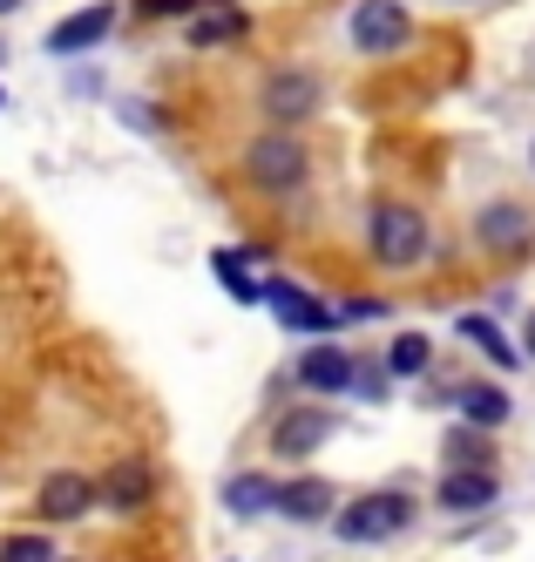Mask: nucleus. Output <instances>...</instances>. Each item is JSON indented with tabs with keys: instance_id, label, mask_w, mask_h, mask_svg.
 <instances>
[{
	"instance_id": "6ab92c4d",
	"label": "nucleus",
	"mask_w": 535,
	"mask_h": 562,
	"mask_svg": "<svg viewBox=\"0 0 535 562\" xmlns=\"http://www.w3.org/2000/svg\"><path fill=\"white\" fill-rule=\"evenodd\" d=\"M461 339H475V346H481L488 359H495L502 373H509V367H522V352L502 339V326H495V318H481V312H475V318H461Z\"/></svg>"
},
{
	"instance_id": "9d476101",
	"label": "nucleus",
	"mask_w": 535,
	"mask_h": 562,
	"mask_svg": "<svg viewBox=\"0 0 535 562\" xmlns=\"http://www.w3.org/2000/svg\"><path fill=\"white\" fill-rule=\"evenodd\" d=\"M265 109H271V123H305V115L319 109V82L305 68H278L265 82Z\"/></svg>"
},
{
	"instance_id": "5701e85b",
	"label": "nucleus",
	"mask_w": 535,
	"mask_h": 562,
	"mask_svg": "<svg viewBox=\"0 0 535 562\" xmlns=\"http://www.w3.org/2000/svg\"><path fill=\"white\" fill-rule=\"evenodd\" d=\"M143 21H163V14H197V0H136Z\"/></svg>"
},
{
	"instance_id": "2eb2a0df",
	"label": "nucleus",
	"mask_w": 535,
	"mask_h": 562,
	"mask_svg": "<svg viewBox=\"0 0 535 562\" xmlns=\"http://www.w3.org/2000/svg\"><path fill=\"white\" fill-rule=\"evenodd\" d=\"M495 495H502L495 468H455V474H441V508H488Z\"/></svg>"
},
{
	"instance_id": "393cba45",
	"label": "nucleus",
	"mask_w": 535,
	"mask_h": 562,
	"mask_svg": "<svg viewBox=\"0 0 535 562\" xmlns=\"http://www.w3.org/2000/svg\"><path fill=\"white\" fill-rule=\"evenodd\" d=\"M346 318H380V299H346Z\"/></svg>"
},
{
	"instance_id": "1a4fd4ad",
	"label": "nucleus",
	"mask_w": 535,
	"mask_h": 562,
	"mask_svg": "<svg viewBox=\"0 0 535 562\" xmlns=\"http://www.w3.org/2000/svg\"><path fill=\"white\" fill-rule=\"evenodd\" d=\"M89 508H96V481L89 474L62 468V474L41 481V521H81Z\"/></svg>"
},
{
	"instance_id": "aec40b11",
	"label": "nucleus",
	"mask_w": 535,
	"mask_h": 562,
	"mask_svg": "<svg viewBox=\"0 0 535 562\" xmlns=\"http://www.w3.org/2000/svg\"><path fill=\"white\" fill-rule=\"evenodd\" d=\"M427 359H434V346H427L421 333H400V339L387 346V367H393V380H421V373H427Z\"/></svg>"
},
{
	"instance_id": "f8f14e48",
	"label": "nucleus",
	"mask_w": 535,
	"mask_h": 562,
	"mask_svg": "<svg viewBox=\"0 0 535 562\" xmlns=\"http://www.w3.org/2000/svg\"><path fill=\"white\" fill-rule=\"evenodd\" d=\"M102 34H115V0H96V8L68 14V21L48 34V55H81V48H96Z\"/></svg>"
},
{
	"instance_id": "4be33fe9",
	"label": "nucleus",
	"mask_w": 535,
	"mask_h": 562,
	"mask_svg": "<svg viewBox=\"0 0 535 562\" xmlns=\"http://www.w3.org/2000/svg\"><path fill=\"white\" fill-rule=\"evenodd\" d=\"M447 454H461L468 468H495V461H488V448H481V434H475V420L447 434Z\"/></svg>"
},
{
	"instance_id": "0eeeda50",
	"label": "nucleus",
	"mask_w": 535,
	"mask_h": 562,
	"mask_svg": "<svg viewBox=\"0 0 535 562\" xmlns=\"http://www.w3.org/2000/svg\"><path fill=\"white\" fill-rule=\"evenodd\" d=\"M359 380V352H346V346H312V352H299V386H312V393H346Z\"/></svg>"
},
{
	"instance_id": "412c9836",
	"label": "nucleus",
	"mask_w": 535,
	"mask_h": 562,
	"mask_svg": "<svg viewBox=\"0 0 535 562\" xmlns=\"http://www.w3.org/2000/svg\"><path fill=\"white\" fill-rule=\"evenodd\" d=\"M0 562H55V549H48V536H8Z\"/></svg>"
},
{
	"instance_id": "4468645a",
	"label": "nucleus",
	"mask_w": 535,
	"mask_h": 562,
	"mask_svg": "<svg viewBox=\"0 0 535 562\" xmlns=\"http://www.w3.org/2000/svg\"><path fill=\"white\" fill-rule=\"evenodd\" d=\"M285 521H325L333 515V481H319V474H299V481H278V508Z\"/></svg>"
},
{
	"instance_id": "b1692460",
	"label": "nucleus",
	"mask_w": 535,
	"mask_h": 562,
	"mask_svg": "<svg viewBox=\"0 0 535 562\" xmlns=\"http://www.w3.org/2000/svg\"><path fill=\"white\" fill-rule=\"evenodd\" d=\"M387 380H393V367H359V380H353V386L380 400V393H387Z\"/></svg>"
},
{
	"instance_id": "f03ea898",
	"label": "nucleus",
	"mask_w": 535,
	"mask_h": 562,
	"mask_svg": "<svg viewBox=\"0 0 535 562\" xmlns=\"http://www.w3.org/2000/svg\"><path fill=\"white\" fill-rule=\"evenodd\" d=\"M406 521H414V502H406L400 488L387 495H359V502H346L339 515H333V529H339V542H387V536H400Z\"/></svg>"
},
{
	"instance_id": "a878e982",
	"label": "nucleus",
	"mask_w": 535,
	"mask_h": 562,
	"mask_svg": "<svg viewBox=\"0 0 535 562\" xmlns=\"http://www.w3.org/2000/svg\"><path fill=\"white\" fill-rule=\"evenodd\" d=\"M522 346H528V359H535V318H528V339H522Z\"/></svg>"
},
{
	"instance_id": "a211bd4d",
	"label": "nucleus",
	"mask_w": 535,
	"mask_h": 562,
	"mask_svg": "<svg viewBox=\"0 0 535 562\" xmlns=\"http://www.w3.org/2000/svg\"><path fill=\"white\" fill-rule=\"evenodd\" d=\"M224 508H231V515H271V508H278V481H265V474H237L231 488H224Z\"/></svg>"
},
{
	"instance_id": "20e7f679",
	"label": "nucleus",
	"mask_w": 535,
	"mask_h": 562,
	"mask_svg": "<svg viewBox=\"0 0 535 562\" xmlns=\"http://www.w3.org/2000/svg\"><path fill=\"white\" fill-rule=\"evenodd\" d=\"M346 34H353L359 55H400L406 42H414V14H406L400 0H359Z\"/></svg>"
},
{
	"instance_id": "cd10ccee",
	"label": "nucleus",
	"mask_w": 535,
	"mask_h": 562,
	"mask_svg": "<svg viewBox=\"0 0 535 562\" xmlns=\"http://www.w3.org/2000/svg\"><path fill=\"white\" fill-rule=\"evenodd\" d=\"M528 164H535V149H528Z\"/></svg>"
},
{
	"instance_id": "39448f33",
	"label": "nucleus",
	"mask_w": 535,
	"mask_h": 562,
	"mask_svg": "<svg viewBox=\"0 0 535 562\" xmlns=\"http://www.w3.org/2000/svg\"><path fill=\"white\" fill-rule=\"evenodd\" d=\"M333 407H299V414H278V427H271V454H285V461H305L312 448H325L333 440Z\"/></svg>"
},
{
	"instance_id": "f3484780",
	"label": "nucleus",
	"mask_w": 535,
	"mask_h": 562,
	"mask_svg": "<svg viewBox=\"0 0 535 562\" xmlns=\"http://www.w3.org/2000/svg\"><path fill=\"white\" fill-rule=\"evenodd\" d=\"M455 407H461L475 427H502V420L515 414L509 393H502V386H481V380H475V386H455Z\"/></svg>"
},
{
	"instance_id": "f257e3e1",
	"label": "nucleus",
	"mask_w": 535,
	"mask_h": 562,
	"mask_svg": "<svg viewBox=\"0 0 535 562\" xmlns=\"http://www.w3.org/2000/svg\"><path fill=\"white\" fill-rule=\"evenodd\" d=\"M366 245H374V258L387 271H414L427 258V217L406 211V204H380L374 224H366Z\"/></svg>"
},
{
	"instance_id": "6e6552de",
	"label": "nucleus",
	"mask_w": 535,
	"mask_h": 562,
	"mask_svg": "<svg viewBox=\"0 0 535 562\" xmlns=\"http://www.w3.org/2000/svg\"><path fill=\"white\" fill-rule=\"evenodd\" d=\"M265 305L278 312V326H292V333H333V305H319L312 292L285 285V278H271V285H265Z\"/></svg>"
},
{
	"instance_id": "423d86ee",
	"label": "nucleus",
	"mask_w": 535,
	"mask_h": 562,
	"mask_svg": "<svg viewBox=\"0 0 535 562\" xmlns=\"http://www.w3.org/2000/svg\"><path fill=\"white\" fill-rule=\"evenodd\" d=\"M149 495H156V468H149V461H115V468L96 481V502H109L115 515L149 508Z\"/></svg>"
},
{
	"instance_id": "9b49d317",
	"label": "nucleus",
	"mask_w": 535,
	"mask_h": 562,
	"mask_svg": "<svg viewBox=\"0 0 535 562\" xmlns=\"http://www.w3.org/2000/svg\"><path fill=\"white\" fill-rule=\"evenodd\" d=\"M244 34H252V14H244L237 0H197V14H190L197 48H224V42H244Z\"/></svg>"
},
{
	"instance_id": "bb28decb",
	"label": "nucleus",
	"mask_w": 535,
	"mask_h": 562,
	"mask_svg": "<svg viewBox=\"0 0 535 562\" xmlns=\"http://www.w3.org/2000/svg\"><path fill=\"white\" fill-rule=\"evenodd\" d=\"M14 8H21V0H0V14H14Z\"/></svg>"
},
{
	"instance_id": "7ed1b4c3",
	"label": "nucleus",
	"mask_w": 535,
	"mask_h": 562,
	"mask_svg": "<svg viewBox=\"0 0 535 562\" xmlns=\"http://www.w3.org/2000/svg\"><path fill=\"white\" fill-rule=\"evenodd\" d=\"M244 177H252L258 190H299L305 183V143L292 136V130H271V136H258L252 149H244Z\"/></svg>"
},
{
	"instance_id": "ddd939ff",
	"label": "nucleus",
	"mask_w": 535,
	"mask_h": 562,
	"mask_svg": "<svg viewBox=\"0 0 535 562\" xmlns=\"http://www.w3.org/2000/svg\"><path fill=\"white\" fill-rule=\"evenodd\" d=\"M475 237L488 251H528V237H535V217L522 211V204H488L481 217H475Z\"/></svg>"
},
{
	"instance_id": "dca6fc26",
	"label": "nucleus",
	"mask_w": 535,
	"mask_h": 562,
	"mask_svg": "<svg viewBox=\"0 0 535 562\" xmlns=\"http://www.w3.org/2000/svg\"><path fill=\"white\" fill-rule=\"evenodd\" d=\"M252 258H265V251H258V245L211 251V271H218V285H231V299H244V305H258V299H265V285L252 278Z\"/></svg>"
}]
</instances>
